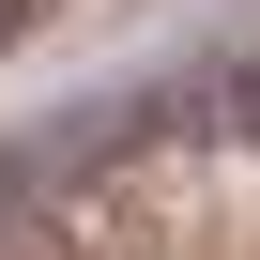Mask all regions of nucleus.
Here are the masks:
<instances>
[{
  "label": "nucleus",
  "instance_id": "f03ea898",
  "mask_svg": "<svg viewBox=\"0 0 260 260\" xmlns=\"http://www.w3.org/2000/svg\"><path fill=\"white\" fill-rule=\"evenodd\" d=\"M31 16H46V0H0V46H16V31H31Z\"/></svg>",
  "mask_w": 260,
  "mask_h": 260
},
{
  "label": "nucleus",
  "instance_id": "f257e3e1",
  "mask_svg": "<svg viewBox=\"0 0 260 260\" xmlns=\"http://www.w3.org/2000/svg\"><path fill=\"white\" fill-rule=\"evenodd\" d=\"M230 122H245V153H260V61H245V77H230Z\"/></svg>",
  "mask_w": 260,
  "mask_h": 260
}]
</instances>
